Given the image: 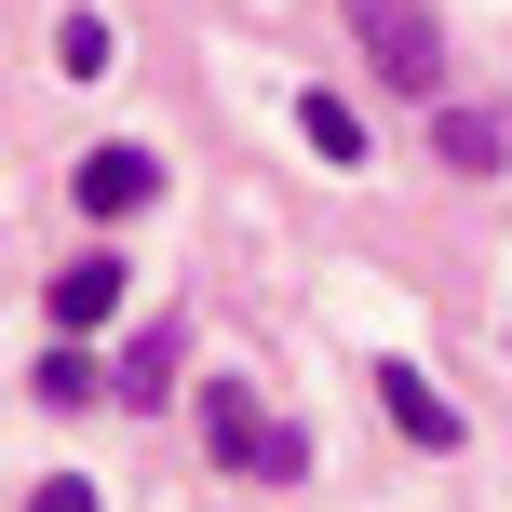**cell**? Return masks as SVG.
Masks as SVG:
<instances>
[{
  "label": "cell",
  "mask_w": 512,
  "mask_h": 512,
  "mask_svg": "<svg viewBox=\"0 0 512 512\" xmlns=\"http://www.w3.org/2000/svg\"><path fill=\"white\" fill-rule=\"evenodd\" d=\"M203 445H216L230 472H256V486H297V472H310V445L283 432V418L256 405L243 378H216V391H203Z\"/></svg>",
  "instance_id": "cell-1"
},
{
  "label": "cell",
  "mask_w": 512,
  "mask_h": 512,
  "mask_svg": "<svg viewBox=\"0 0 512 512\" xmlns=\"http://www.w3.org/2000/svg\"><path fill=\"white\" fill-rule=\"evenodd\" d=\"M108 310H122V256H68V270H54V324H68V337H95Z\"/></svg>",
  "instance_id": "cell-5"
},
{
  "label": "cell",
  "mask_w": 512,
  "mask_h": 512,
  "mask_svg": "<svg viewBox=\"0 0 512 512\" xmlns=\"http://www.w3.org/2000/svg\"><path fill=\"white\" fill-rule=\"evenodd\" d=\"M445 162H459V176H486V162H499V122H486V108H445Z\"/></svg>",
  "instance_id": "cell-8"
},
{
  "label": "cell",
  "mask_w": 512,
  "mask_h": 512,
  "mask_svg": "<svg viewBox=\"0 0 512 512\" xmlns=\"http://www.w3.org/2000/svg\"><path fill=\"white\" fill-rule=\"evenodd\" d=\"M27 512H95V486H81V472H54V486L27 499Z\"/></svg>",
  "instance_id": "cell-11"
},
{
  "label": "cell",
  "mask_w": 512,
  "mask_h": 512,
  "mask_svg": "<svg viewBox=\"0 0 512 512\" xmlns=\"http://www.w3.org/2000/svg\"><path fill=\"white\" fill-rule=\"evenodd\" d=\"M351 27H364V54H378L391 95H432V81H445V41H432L418 0H351Z\"/></svg>",
  "instance_id": "cell-2"
},
{
  "label": "cell",
  "mask_w": 512,
  "mask_h": 512,
  "mask_svg": "<svg viewBox=\"0 0 512 512\" xmlns=\"http://www.w3.org/2000/svg\"><path fill=\"white\" fill-rule=\"evenodd\" d=\"M54 68L95 81V68H108V27H95V14H68V27H54Z\"/></svg>",
  "instance_id": "cell-9"
},
{
  "label": "cell",
  "mask_w": 512,
  "mask_h": 512,
  "mask_svg": "<svg viewBox=\"0 0 512 512\" xmlns=\"http://www.w3.org/2000/svg\"><path fill=\"white\" fill-rule=\"evenodd\" d=\"M162 203V162L149 149H95V162H81V216H95V230H108V216H149Z\"/></svg>",
  "instance_id": "cell-3"
},
{
  "label": "cell",
  "mask_w": 512,
  "mask_h": 512,
  "mask_svg": "<svg viewBox=\"0 0 512 512\" xmlns=\"http://www.w3.org/2000/svg\"><path fill=\"white\" fill-rule=\"evenodd\" d=\"M108 391H122V405H162V391H176V324H149V337H135Z\"/></svg>",
  "instance_id": "cell-6"
},
{
  "label": "cell",
  "mask_w": 512,
  "mask_h": 512,
  "mask_svg": "<svg viewBox=\"0 0 512 512\" xmlns=\"http://www.w3.org/2000/svg\"><path fill=\"white\" fill-rule=\"evenodd\" d=\"M41 405H95V351H41Z\"/></svg>",
  "instance_id": "cell-10"
},
{
  "label": "cell",
  "mask_w": 512,
  "mask_h": 512,
  "mask_svg": "<svg viewBox=\"0 0 512 512\" xmlns=\"http://www.w3.org/2000/svg\"><path fill=\"white\" fill-rule=\"evenodd\" d=\"M297 135L324 162H364V122H351V95H297Z\"/></svg>",
  "instance_id": "cell-7"
},
{
  "label": "cell",
  "mask_w": 512,
  "mask_h": 512,
  "mask_svg": "<svg viewBox=\"0 0 512 512\" xmlns=\"http://www.w3.org/2000/svg\"><path fill=\"white\" fill-rule=\"evenodd\" d=\"M378 405H391V432H405V445H459V405H445L418 364H378Z\"/></svg>",
  "instance_id": "cell-4"
}]
</instances>
